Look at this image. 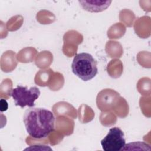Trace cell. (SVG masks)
<instances>
[{
	"label": "cell",
	"mask_w": 151,
	"mask_h": 151,
	"mask_svg": "<svg viewBox=\"0 0 151 151\" xmlns=\"http://www.w3.org/2000/svg\"><path fill=\"white\" fill-rule=\"evenodd\" d=\"M40 95V91L37 87H31L28 88L27 86H17L10 92V96L13 98L15 104L21 108L25 106L34 107V101Z\"/></svg>",
	"instance_id": "cell-3"
},
{
	"label": "cell",
	"mask_w": 151,
	"mask_h": 151,
	"mask_svg": "<svg viewBox=\"0 0 151 151\" xmlns=\"http://www.w3.org/2000/svg\"><path fill=\"white\" fill-rule=\"evenodd\" d=\"M111 1H79L81 6L86 11L91 12H100L106 9Z\"/></svg>",
	"instance_id": "cell-5"
},
{
	"label": "cell",
	"mask_w": 151,
	"mask_h": 151,
	"mask_svg": "<svg viewBox=\"0 0 151 151\" xmlns=\"http://www.w3.org/2000/svg\"><path fill=\"white\" fill-rule=\"evenodd\" d=\"M73 73L84 81L93 78L97 74V63L93 57L86 52L76 54L71 64Z\"/></svg>",
	"instance_id": "cell-2"
},
{
	"label": "cell",
	"mask_w": 151,
	"mask_h": 151,
	"mask_svg": "<svg viewBox=\"0 0 151 151\" xmlns=\"http://www.w3.org/2000/svg\"><path fill=\"white\" fill-rule=\"evenodd\" d=\"M126 140L123 132L118 127L111 128L101 140V145L104 151H119L123 149Z\"/></svg>",
	"instance_id": "cell-4"
},
{
	"label": "cell",
	"mask_w": 151,
	"mask_h": 151,
	"mask_svg": "<svg viewBox=\"0 0 151 151\" xmlns=\"http://www.w3.org/2000/svg\"><path fill=\"white\" fill-rule=\"evenodd\" d=\"M23 120L27 132L35 139L47 137L54 129V114L45 108L29 107L25 110Z\"/></svg>",
	"instance_id": "cell-1"
}]
</instances>
